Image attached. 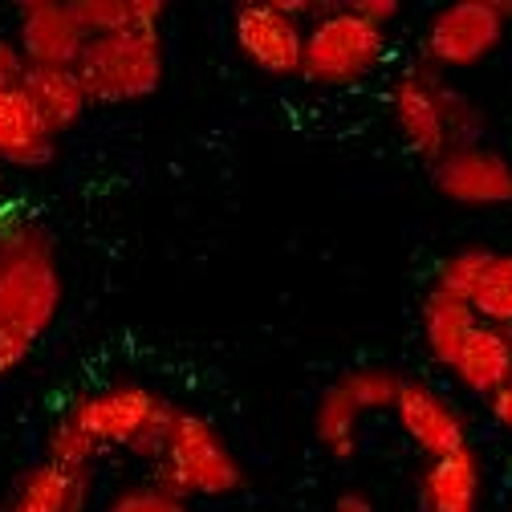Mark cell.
I'll list each match as a JSON object with an SVG mask.
<instances>
[{
	"mask_svg": "<svg viewBox=\"0 0 512 512\" xmlns=\"http://www.w3.org/2000/svg\"><path fill=\"white\" fill-rule=\"evenodd\" d=\"M66 277L49 228L25 212H0V330L37 346L61 313Z\"/></svg>",
	"mask_w": 512,
	"mask_h": 512,
	"instance_id": "obj_1",
	"label": "cell"
},
{
	"mask_svg": "<svg viewBox=\"0 0 512 512\" xmlns=\"http://www.w3.org/2000/svg\"><path fill=\"white\" fill-rule=\"evenodd\" d=\"M175 415H179V403L143 387V382H114V387H102V391H86L70 399L66 411H61V419L98 456L110 452V447H122L126 456H135L151 468L163 460Z\"/></svg>",
	"mask_w": 512,
	"mask_h": 512,
	"instance_id": "obj_2",
	"label": "cell"
},
{
	"mask_svg": "<svg viewBox=\"0 0 512 512\" xmlns=\"http://www.w3.org/2000/svg\"><path fill=\"white\" fill-rule=\"evenodd\" d=\"M151 480L179 500H224L244 488V464L212 419L179 407Z\"/></svg>",
	"mask_w": 512,
	"mask_h": 512,
	"instance_id": "obj_3",
	"label": "cell"
},
{
	"mask_svg": "<svg viewBox=\"0 0 512 512\" xmlns=\"http://www.w3.org/2000/svg\"><path fill=\"white\" fill-rule=\"evenodd\" d=\"M78 78L94 106H135L159 94L167 78L163 33H106L90 37L78 57Z\"/></svg>",
	"mask_w": 512,
	"mask_h": 512,
	"instance_id": "obj_4",
	"label": "cell"
},
{
	"mask_svg": "<svg viewBox=\"0 0 512 512\" xmlns=\"http://www.w3.org/2000/svg\"><path fill=\"white\" fill-rule=\"evenodd\" d=\"M391 53L387 29L370 25L350 5H330L305 29L301 78L313 86H358L382 70Z\"/></svg>",
	"mask_w": 512,
	"mask_h": 512,
	"instance_id": "obj_5",
	"label": "cell"
},
{
	"mask_svg": "<svg viewBox=\"0 0 512 512\" xmlns=\"http://www.w3.org/2000/svg\"><path fill=\"white\" fill-rule=\"evenodd\" d=\"M403 378L391 366H354L334 378L313 407V439L330 460L358 456V423L370 411H395Z\"/></svg>",
	"mask_w": 512,
	"mask_h": 512,
	"instance_id": "obj_6",
	"label": "cell"
},
{
	"mask_svg": "<svg viewBox=\"0 0 512 512\" xmlns=\"http://www.w3.org/2000/svg\"><path fill=\"white\" fill-rule=\"evenodd\" d=\"M456 82L443 70L427 66H407L395 82H391V114L403 143L427 159L439 163L447 151H452V122H447V102H452Z\"/></svg>",
	"mask_w": 512,
	"mask_h": 512,
	"instance_id": "obj_7",
	"label": "cell"
},
{
	"mask_svg": "<svg viewBox=\"0 0 512 512\" xmlns=\"http://www.w3.org/2000/svg\"><path fill=\"white\" fill-rule=\"evenodd\" d=\"M504 13L496 0H452L427 21L423 53L435 70H472L488 61L504 41Z\"/></svg>",
	"mask_w": 512,
	"mask_h": 512,
	"instance_id": "obj_8",
	"label": "cell"
},
{
	"mask_svg": "<svg viewBox=\"0 0 512 512\" xmlns=\"http://www.w3.org/2000/svg\"><path fill=\"white\" fill-rule=\"evenodd\" d=\"M305 21L281 9V0H240L232 13L236 53L265 78H301Z\"/></svg>",
	"mask_w": 512,
	"mask_h": 512,
	"instance_id": "obj_9",
	"label": "cell"
},
{
	"mask_svg": "<svg viewBox=\"0 0 512 512\" xmlns=\"http://www.w3.org/2000/svg\"><path fill=\"white\" fill-rule=\"evenodd\" d=\"M431 183L443 200L460 208H504L512 204V159L488 143L452 147L431 163Z\"/></svg>",
	"mask_w": 512,
	"mask_h": 512,
	"instance_id": "obj_10",
	"label": "cell"
},
{
	"mask_svg": "<svg viewBox=\"0 0 512 512\" xmlns=\"http://www.w3.org/2000/svg\"><path fill=\"white\" fill-rule=\"evenodd\" d=\"M395 419H399L403 435L427 460L456 456L468 447V423H464L460 407L447 403L423 378H403L399 399H395Z\"/></svg>",
	"mask_w": 512,
	"mask_h": 512,
	"instance_id": "obj_11",
	"label": "cell"
},
{
	"mask_svg": "<svg viewBox=\"0 0 512 512\" xmlns=\"http://www.w3.org/2000/svg\"><path fill=\"white\" fill-rule=\"evenodd\" d=\"M13 37L29 66H57V70H74L90 41L74 13V0H25Z\"/></svg>",
	"mask_w": 512,
	"mask_h": 512,
	"instance_id": "obj_12",
	"label": "cell"
},
{
	"mask_svg": "<svg viewBox=\"0 0 512 512\" xmlns=\"http://www.w3.org/2000/svg\"><path fill=\"white\" fill-rule=\"evenodd\" d=\"M90 496H94V472H74L41 460L17 476L0 512H86Z\"/></svg>",
	"mask_w": 512,
	"mask_h": 512,
	"instance_id": "obj_13",
	"label": "cell"
},
{
	"mask_svg": "<svg viewBox=\"0 0 512 512\" xmlns=\"http://www.w3.org/2000/svg\"><path fill=\"white\" fill-rule=\"evenodd\" d=\"M57 163V139L25 98V90L0 94V167L45 171Z\"/></svg>",
	"mask_w": 512,
	"mask_h": 512,
	"instance_id": "obj_14",
	"label": "cell"
},
{
	"mask_svg": "<svg viewBox=\"0 0 512 512\" xmlns=\"http://www.w3.org/2000/svg\"><path fill=\"white\" fill-rule=\"evenodd\" d=\"M452 378L476 399H492L512 382V330L476 326L452 362Z\"/></svg>",
	"mask_w": 512,
	"mask_h": 512,
	"instance_id": "obj_15",
	"label": "cell"
},
{
	"mask_svg": "<svg viewBox=\"0 0 512 512\" xmlns=\"http://www.w3.org/2000/svg\"><path fill=\"white\" fill-rule=\"evenodd\" d=\"M480 496H484V468L472 447L431 460L419 476L423 512H480Z\"/></svg>",
	"mask_w": 512,
	"mask_h": 512,
	"instance_id": "obj_16",
	"label": "cell"
},
{
	"mask_svg": "<svg viewBox=\"0 0 512 512\" xmlns=\"http://www.w3.org/2000/svg\"><path fill=\"white\" fill-rule=\"evenodd\" d=\"M25 98L33 102V110L41 114V122L53 131V139H61L66 131L86 118V110L94 106L78 70H57V66H29L25 74Z\"/></svg>",
	"mask_w": 512,
	"mask_h": 512,
	"instance_id": "obj_17",
	"label": "cell"
},
{
	"mask_svg": "<svg viewBox=\"0 0 512 512\" xmlns=\"http://www.w3.org/2000/svg\"><path fill=\"white\" fill-rule=\"evenodd\" d=\"M480 326V317L472 309V301L464 297H452V293H443V289H427L423 301H419V330H423V346L427 354L452 370L456 354L464 350V342L472 338V330Z\"/></svg>",
	"mask_w": 512,
	"mask_h": 512,
	"instance_id": "obj_18",
	"label": "cell"
},
{
	"mask_svg": "<svg viewBox=\"0 0 512 512\" xmlns=\"http://www.w3.org/2000/svg\"><path fill=\"white\" fill-rule=\"evenodd\" d=\"M74 13L82 21L86 37L135 33V29L163 33L167 0H74Z\"/></svg>",
	"mask_w": 512,
	"mask_h": 512,
	"instance_id": "obj_19",
	"label": "cell"
},
{
	"mask_svg": "<svg viewBox=\"0 0 512 512\" xmlns=\"http://www.w3.org/2000/svg\"><path fill=\"white\" fill-rule=\"evenodd\" d=\"M472 309H476V317L484 326L512 330V252H496L492 256L480 289L472 293Z\"/></svg>",
	"mask_w": 512,
	"mask_h": 512,
	"instance_id": "obj_20",
	"label": "cell"
},
{
	"mask_svg": "<svg viewBox=\"0 0 512 512\" xmlns=\"http://www.w3.org/2000/svg\"><path fill=\"white\" fill-rule=\"evenodd\" d=\"M492 248H456V252H447L443 261L435 265V289H443V293H452V297H464V301H472V293L480 289V281H484V273H488V265H492Z\"/></svg>",
	"mask_w": 512,
	"mask_h": 512,
	"instance_id": "obj_21",
	"label": "cell"
},
{
	"mask_svg": "<svg viewBox=\"0 0 512 512\" xmlns=\"http://www.w3.org/2000/svg\"><path fill=\"white\" fill-rule=\"evenodd\" d=\"M102 512H191L187 500H179L175 492H167L163 484L147 480V484H131V488H118Z\"/></svg>",
	"mask_w": 512,
	"mask_h": 512,
	"instance_id": "obj_22",
	"label": "cell"
},
{
	"mask_svg": "<svg viewBox=\"0 0 512 512\" xmlns=\"http://www.w3.org/2000/svg\"><path fill=\"white\" fill-rule=\"evenodd\" d=\"M25 74H29V61H25L17 37L0 33V94L21 90V86H25Z\"/></svg>",
	"mask_w": 512,
	"mask_h": 512,
	"instance_id": "obj_23",
	"label": "cell"
},
{
	"mask_svg": "<svg viewBox=\"0 0 512 512\" xmlns=\"http://www.w3.org/2000/svg\"><path fill=\"white\" fill-rule=\"evenodd\" d=\"M346 5H350L358 17H366L370 25H378V29H387V25L399 21V13H403L399 0H346Z\"/></svg>",
	"mask_w": 512,
	"mask_h": 512,
	"instance_id": "obj_24",
	"label": "cell"
},
{
	"mask_svg": "<svg viewBox=\"0 0 512 512\" xmlns=\"http://www.w3.org/2000/svg\"><path fill=\"white\" fill-rule=\"evenodd\" d=\"M29 354H33L29 342H21V338H13V334L0 330V378H9L17 366H25Z\"/></svg>",
	"mask_w": 512,
	"mask_h": 512,
	"instance_id": "obj_25",
	"label": "cell"
},
{
	"mask_svg": "<svg viewBox=\"0 0 512 512\" xmlns=\"http://www.w3.org/2000/svg\"><path fill=\"white\" fill-rule=\"evenodd\" d=\"M334 512H378V508H374V500L362 488H346V492H338Z\"/></svg>",
	"mask_w": 512,
	"mask_h": 512,
	"instance_id": "obj_26",
	"label": "cell"
},
{
	"mask_svg": "<svg viewBox=\"0 0 512 512\" xmlns=\"http://www.w3.org/2000/svg\"><path fill=\"white\" fill-rule=\"evenodd\" d=\"M488 411H492V419L512 435V382H508V387H504L500 395H492V399H488Z\"/></svg>",
	"mask_w": 512,
	"mask_h": 512,
	"instance_id": "obj_27",
	"label": "cell"
},
{
	"mask_svg": "<svg viewBox=\"0 0 512 512\" xmlns=\"http://www.w3.org/2000/svg\"><path fill=\"white\" fill-rule=\"evenodd\" d=\"M500 5V13H504V21H512V0H496Z\"/></svg>",
	"mask_w": 512,
	"mask_h": 512,
	"instance_id": "obj_28",
	"label": "cell"
},
{
	"mask_svg": "<svg viewBox=\"0 0 512 512\" xmlns=\"http://www.w3.org/2000/svg\"><path fill=\"white\" fill-rule=\"evenodd\" d=\"M0 183H5V179H0Z\"/></svg>",
	"mask_w": 512,
	"mask_h": 512,
	"instance_id": "obj_29",
	"label": "cell"
}]
</instances>
